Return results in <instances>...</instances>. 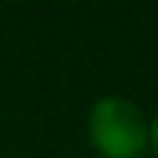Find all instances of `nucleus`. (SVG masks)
Masks as SVG:
<instances>
[{
  "label": "nucleus",
  "mask_w": 158,
  "mask_h": 158,
  "mask_svg": "<svg viewBox=\"0 0 158 158\" xmlns=\"http://www.w3.org/2000/svg\"><path fill=\"white\" fill-rule=\"evenodd\" d=\"M87 136L99 158H139L149 149V121L124 96H102L87 115Z\"/></svg>",
  "instance_id": "f257e3e1"
},
{
  "label": "nucleus",
  "mask_w": 158,
  "mask_h": 158,
  "mask_svg": "<svg viewBox=\"0 0 158 158\" xmlns=\"http://www.w3.org/2000/svg\"><path fill=\"white\" fill-rule=\"evenodd\" d=\"M149 146L155 149V155H158V115L149 121Z\"/></svg>",
  "instance_id": "f03ea898"
}]
</instances>
